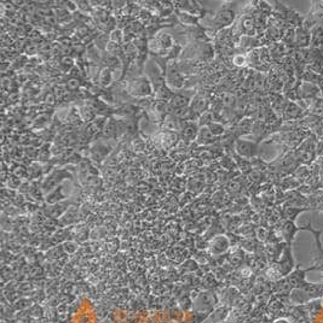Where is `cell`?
Masks as SVG:
<instances>
[{
	"instance_id": "obj_29",
	"label": "cell",
	"mask_w": 323,
	"mask_h": 323,
	"mask_svg": "<svg viewBox=\"0 0 323 323\" xmlns=\"http://www.w3.org/2000/svg\"><path fill=\"white\" fill-rule=\"evenodd\" d=\"M59 64H61V67H63V70L64 71L70 70L74 67V62L70 57H63Z\"/></svg>"
},
{
	"instance_id": "obj_25",
	"label": "cell",
	"mask_w": 323,
	"mask_h": 323,
	"mask_svg": "<svg viewBox=\"0 0 323 323\" xmlns=\"http://www.w3.org/2000/svg\"><path fill=\"white\" fill-rule=\"evenodd\" d=\"M43 172V166L40 165L39 163H33L28 166V176H31L34 179V177H38Z\"/></svg>"
},
{
	"instance_id": "obj_26",
	"label": "cell",
	"mask_w": 323,
	"mask_h": 323,
	"mask_svg": "<svg viewBox=\"0 0 323 323\" xmlns=\"http://www.w3.org/2000/svg\"><path fill=\"white\" fill-rule=\"evenodd\" d=\"M124 35L125 34H122L121 29H119V28L114 29V31L111 32V34H110V41H113V42L117 43V45H120V43L124 41Z\"/></svg>"
},
{
	"instance_id": "obj_11",
	"label": "cell",
	"mask_w": 323,
	"mask_h": 323,
	"mask_svg": "<svg viewBox=\"0 0 323 323\" xmlns=\"http://www.w3.org/2000/svg\"><path fill=\"white\" fill-rule=\"evenodd\" d=\"M110 150L111 147L108 146L105 142H98L91 149V158L95 162L101 163V162L105 160L106 156L110 152Z\"/></svg>"
},
{
	"instance_id": "obj_22",
	"label": "cell",
	"mask_w": 323,
	"mask_h": 323,
	"mask_svg": "<svg viewBox=\"0 0 323 323\" xmlns=\"http://www.w3.org/2000/svg\"><path fill=\"white\" fill-rule=\"evenodd\" d=\"M50 145L45 144L44 146L40 147L39 152H38V161L42 162H48L50 160Z\"/></svg>"
},
{
	"instance_id": "obj_31",
	"label": "cell",
	"mask_w": 323,
	"mask_h": 323,
	"mask_svg": "<svg viewBox=\"0 0 323 323\" xmlns=\"http://www.w3.org/2000/svg\"><path fill=\"white\" fill-rule=\"evenodd\" d=\"M232 63H234V65H236V67H243V65L247 63V59H246V56L245 54H236V56L232 58Z\"/></svg>"
},
{
	"instance_id": "obj_12",
	"label": "cell",
	"mask_w": 323,
	"mask_h": 323,
	"mask_svg": "<svg viewBox=\"0 0 323 323\" xmlns=\"http://www.w3.org/2000/svg\"><path fill=\"white\" fill-rule=\"evenodd\" d=\"M167 83L173 88H182L184 84V79H183L180 71L177 68H169L168 75H167Z\"/></svg>"
},
{
	"instance_id": "obj_4",
	"label": "cell",
	"mask_w": 323,
	"mask_h": 323,
	"mask_svg": "<svg viewBox=\"0 0 323 323\" xmlns=\"http://www.w3.org/2000/svg\"><path fill=\"white\" fill-rule=\"evenodd\" d=\"M235 151L239 156L247 160H253L259 155V147L257 141H248L237 139L235 142Z\"/></svg>"
},
{
	"instance_id": "obj_9",
	"label": "cell",
	"mask_w": 323,
	"mask_h": 323,
	"mask_svg": "<svg viewBox=\"0 0 323 323\" xmlns=\"http://www.w3.org/2000/svg\"><path fill=\"white\" fill-rule=\"evenodd\" d=\"M130 92L136 97H148L152 94L153 92V84L148 81L146 78L136 79L135 81L131 83Z\"/></svg>"
},
{
	"instance_id": "obj_14",
	"label": "cell",
	"mask_w": 323,
	"mask_h": 323,
	"mask_svg": "<svg viewBox=\"0 0 323 323\" xmlns=\"http://www.w3.org/2000/svg\"><path fill=\"white\" fill-rule=\"evenodd\" d=\"M310 48H323V26H315L311 28Z\"/></svg>"
},
{
	"instance_id": "obj_18",
	"label": "cell",
	"mask_w": 323,
	"mask_h": 323,
	"mask_svg": "<svg viewBox=\"0 0 323 323\" xmlns=\"http://www.w3.org/2000/svg\"><path fill=\"white\" fill-rule=\"evenodd\" d=\"M253 124H254L253 119H251V117H245V119H242L239 123H237L235 133H236L237 135H246V134H250L252 133Z\"/></svg>"
},
{
	"instance_id": "obj_6",
	"label": "cell",
	"mask_w": 323,
	"mask_h": 323,
	"mask_svg": "<svg viewBox=\"0 0 323 323\" xmlns=\"http://www.w3.org/2000/svg\"><path fill=\"white\" fill-rule=\"evenodd\" d=\"M67 177H70V174L67 170H64V169H59V170L56 169V170H54L44 180L42 186L43 190L45 191V192H53L57 187L61 186L63 180L67 179Z\"/></svg>"
},
{
	"instance_id": "obj_32",
	"label": "cell",
	"mask_w": 323,
	"mask_h": 323,
	"mask_svg": "<svg viewBox=\"0 0 323 323\" xmlns=\"http://www.w3.org/2000/svg\"><path fill=\"white\" fill-rule=\"evenodd\" d=\"M179 20L184 24H191L195 22V17L193 15H190V13H180Z\"/></svg>"
},
{
	"instance_id": "obj_1",
	"label": "cell",
	"mask_w": 323,
	"mask_h": 323,
	"mask_svg": "<svg viewBox=\"0 0 323 323\" xmlns=\"http://www.w3.org/2000/svg\"><path fill=\"white\" fill-rule=\"evenodd\" d=\"M319 140H317V136L315 134L311 133L305 140L303 141V144L300 145L298 149L294 150V155L297 157L298 162L300 163V165H311L315 158L317 157L316 155V145Z\"/></svg>"
},
{
	"instance_id": "obj_24",
	"label": "cell",
	"mask_w": 323,
	"mask_h": 323,
	"mask_svg": "<svg viewBox=\"0 0 323 323\" xmlns=\"http://www.w3.org/2000/svg\"><path fill=\"white\" fill-rule=\"evenodd\" d=\"M235 101H236V98H235V95L231 94V93L225 92L221 94V104H223V106L230 108V106L234 105Z\"/></svg>"
},
{
	"instance_id": "obj_33",
	"label": "cell",
	"mask_w": 323,
	"mask_h": 323,
	"mask_svg": "<svg viewBox=\"0 0 323 323\" xmlns=\"http://www.w3.org/2000/svg\"><path fill=\"white\" fill-rule=\"evenodd\" d=\"M54 101H56V95L53 94V93H50V94L46 95V98H45V103L46 104H50V105H54Z\"/></svg>"
},
{
	"instance_id": "obj_28",
	"label": "cell",
	"mask_w": 323,
	"mask_h": 323,
	"mask_svg": "<svg viewBox=\"0 0 323 323\" xmlns=\"http://www.w3.org/2000/svg\"><path fill=\"white\" fill-rule=\"evenodd\" d=\"M12 174H13V176H16L17 179L18 177L21 179L22 176H27V175H28V169L23 165H16L15 168H13Z\"/></svg>"
},
{
	"instance_id": "obj_34",
	"label": "cell",
	"mask_w": 323,
	"mask_h": 323,
	"mask_svg": "<svg viewBox=\"0 0 323 323\" xmlns=\"http://www.w3.org/2000/svg\"><path fill=\"white\" fill-rule=\"evenodd\" d=\"M275 323H291V322H288V321H287V320L281 319V320H278V321H276Z\"/></svg>"
},
{
	"instance_id": "obj_17",
	"label": "cell",
	"mask_w": 323,
	"mask_h": 323,
	"mask_svg": "<svg viewBox=\"0 0 323 323\" xmlns=\"http://www.w3.org/2000/svg\"><path fill=\"white\" fill-rule=\"evenodd\" d=\"M215 139L217 138L213 135L212 131L210 130L209 127H201L199 130L196 140H198L199 144L201 145H210V144H213V142L215 141Z\"/></svg>"
},
{
	"instance_id": "obj_3",
	"label": "cell",
	"mask_w": 323,
	"mask_h": 323,
	"mask_svg": "<svg viewBox=\"0 0 323 323\" xmlns=\"http://www.w3.org/2000/svg\"><path fill=\"white\" fill-rule=\"evenodd\" d=\"M311 270H315L314 267L309 268H302L299 264L295 267V269L287 276V281L291 284L293 289H305L310 286L311 283L306 281V273L311 272Z\"/></svg>"
},
{
	"instance_id": "obj_7",
	"label": "cell",
	"mask_w": 323,
	"mask_h": 323,
	"mask_svg": "<svg viewBox=\"0 0 323 323\" xmlns=\"http://www.w3.org/2000/svg\"><path fill=\"white\" fill-rule=\"evenodd\" d=\"M277 268L278 270H280L282 276L283 278H287V276L291 274L293 270L295 269V263H294V258H293V253H292V246H286V248H284L283 253H282L280 261L277 263Z\"/></svg>"
},
{
	"instance_id": "obj_27",
	"label": "cell",
	"mask_w": 323,
	"mask_h": 323,
	"mask_svg": "<svg viewBox=\"0 0 323 323\" xmlns=\"http://www.w3.org/2000/svg\"><path fill=\"white\" fill-rule=\"evenodd\" d=\"M80 80H79L78 76H72V78L67 81V89H69V91H76V89L80 87Z\"/></svg>"
},
{
	"instance_id": "obj_10",
	"label": "cell",
	"mask_w": 323,
	"mask_h": 323,
	"mask_svg": "<svg viewBox=\"0 0 323 323\" xmlns=\"http://www.w3.org/2000/svg\"><path fill=\"white\" fill-rule=\"evenodd\" d=\"M310 45H311V29L303 24L302 27L295 29L294 47L300 48V50H305V48H310Z\"/></svg>"
},
{
	"instance_id": "obj_16",
	"label": "cell",
	"mask_w": 323,
	"mask_h": 323,
	"mask_svg": "<svg viewBox=\"0 0 323 323\" xmlns=\"http://www.w3.org/2000/svg\"><path fill=\"white\" fill-rule=\"evenodd\" d=\"M199 130L200 129L198 128V125L194 124V123L188 121L183 123V128H182L183 138H184L187 141L195 140V139L198 138Z\"/></svg>"
},
{
	"instance_id": "obj_8",
	"label": "cell",
	"mask_w": 323,
	"mask_h": 323,
	"mask_svg": "<svg viewBox=\"0 0 323 323\" xmlns=\"http://www.w3.org/2000/svg\"><path fill=\"white\" fill-rule=\"evenodd\" d=\"M235 18H236V12L231 7H224L215 16L212 24L215 27V29H223L232 24Z\"/></svg>"
},
{
	"instance_id": "obj_5",
	"label": "cell",
	"mask_w": 323,
	"mask_h": 323,
	"mask_svg": "<svg viewBox=\"0 0 323 323\" xmlns=\"http://www.w3.org/2000/svg\"><path fill=\"white\" fill-rule=\"evenodd\" d=\"M280 237L282 238L284 242L287 243L288 246L293 245V242H294V237L299 231H305V226L303 227H298L295 222L293 221L286 220L284 218L280 224Z\"/></svg>"
},
{
	"instance_id": "obj_21",
	"label": "cell",
	"mask_w": 323,
	"mask_h": 323,
	"mask_svg": "<svg viewBox=\"0 0 323 323\" xmlns=\"http://www.w3.org/2000/svg\"><path fill=\"white\" fill-rule=\"evenodd\" d=\"M80 117L84 120L85 122H92L95 117V110L91 108V106L85 105L83 108H80Z\"/></svg>"
},
{
	"instance_id": "obj_19",
	"label": "cell",
	"mask_w": 323,
	"mask_h": 323,
	"mask_svg": "<svg viewBox=\"0 0 323 323\" xmlns=\"http://www.w3.org/2000/svg\"><path fill=\"white\" fill-rule=\"evenodd\" d=\"M309 207H293V206H284L283 207V215H284V218L286 220H289V221H293V222H295V220L298 218V216L300 215V213L305 212V211H309Z\"/></svg>"
},
{
	"instance_id": "obj_2",
	"label": "cell",
	"mask_w": 323,
	"mask_h": 323,
	"mask_svg": "<svg viewBox=\"0 0 323 323\" xmlns=\"http://www.w3.org/2000/svg\"><path fill=\"white\" fill-rule=\"evenodd\" d=\"M305 232H310L314 237V262L311 267H314L315 270L323 273V246L321 242L322 231H317L313 228V224L308 223L305 226Z\"/></svg>"
},
{
	"instance_id": "obj_13",
	"label": "cell",
	"mask_w": 323,
	"mask_h": 323,
	"mask_svg": "<svg viewBox=\"0 0 323 323\" xmlns=\"http://www.w3.org/2000/svg\"><path fill=\"white\" fill-rule=\"evenodd\" d=\"M207 99L204 97V95H200L198 94L196 97L193 98V100H191L190 103V110L193 112L194 115H201L204 114V112H206L207 108Z\"/></svg>"
},
{
	"instance_id": "obj_20",
	"label": "cell",
	"mask_w": 323,
	"mask_h": 323,
	"mask_svg": "<svg viewBox=\"0 0 323 323\" xmlns=\"http://www.w3.org/2000/svg\"><path fill=\"white\" fill-rule=\"evenodd\" d=\"M114 75H113V70L109 69V68H105L100 71V76H98V81L102 86H109V84L113 82Z\"/></svg>"
},
{
	"instance_id": "obj_23",
	"label": "cell",
	"mask_w": 323,
	"mask_h": 323,
	"mask_svg": "<svg viewBox=\"0 0 323 323\" xmlns=\"http://www.w3.org/2000/svg\"><path fill=\"white\" fill-rule=\"evenodd\" d=\"M209 128H210V130L212 131V134L215 136V138H218V136L223 135V134L225 133V128H224L223 125H221L220 123H218V122H212L209 125Z\"/></svg>"
},
{
	"instance_id": "obj_30",
	"label": "cell",
	"mask_w": 323,
	"mask_h": 323,
	"mask_svg": "<svg viewBox=\"0 0 323 323\" xmlns=\"http://www.w3.org/2000/svg\"><path fill=\"white\" fill-rule=\"evenodd\" d=\"M128 31H130L131 34H138L139 32L143 31V24L141 22H132L128 26Z\"/></svg>"
},
{
	"instance_id": "obj_15",
	"label": "cell",
	"mask_w": 323,
	"mask_h": 323,
	"mask_svg": "<svg viewBox=\"0 0 323 323\" xmlns=\"http://www.w3.org/2000/svg\"><path fill=\"white\" fill-rule=\"evenodd\" d=\"M190 95H188L187 93H177V94L173 95V98L171 99V108L172 109H179V108H188L190 106L191 103Z\"/></svg>"
}]
</instances>
